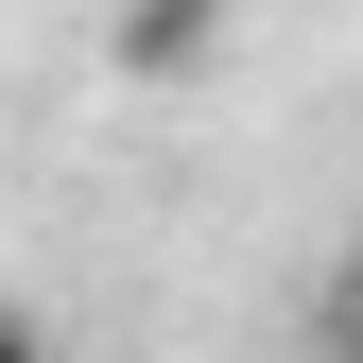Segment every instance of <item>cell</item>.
Wrapping results in <instances>:
<instances>
[{
	"instance_id": "cell-3",
	"label": "cell",
	"mask_w": 363,
	"mask_h": 363,
	"mask_svg": "<svg viewBox=\"0 0 363 363\" xmlns=\"http://www.w3.org/2000/svg\"><path fill=\"white\" fill-rule=\"evenodd\" d=\"M0 363H52V329H35V311H18V329H0Z\"/></svg>"
},
{
	"instance_id": "cell-1",
	"label": "cell",
	"mask_w": 363,
	"mask_h": 363,
	"mask_svg": "<svg viewBox=\"0 0 363 363\" xmlns=\"http://www.w3.org/2000/svg\"><path fill=\"white\" fill-rule=\"evenodd\" d=\"M104 52H121V69H191V52H208V18H121Z\"/></svg>"
},
{
	"instance_id": "cell-2",
	"label": "cell",
	"mask_w": 363,
	"mask_h": 363,
	"mask_svg": "<svg viewBox=\"0 0 363 363\" xmlns=\"http://www.w3.org/2000/svg\"><path fill=\"white\" fill-rule=\"evenodd\" d=\"M329 329H346V346H363V242H346V259H329Z\"/></svg>"
}]
</instances>
